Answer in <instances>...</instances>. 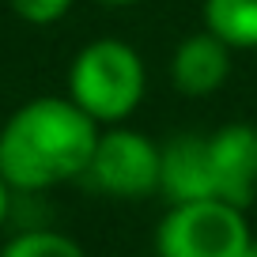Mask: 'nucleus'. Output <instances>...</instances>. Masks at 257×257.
<instances>
[{
  "instance_id": "nucleus-3",
  "label": "nucleus",
  "mask_w": 257,
  "mask_h": 257,
  "mask_svg": "<svg viewBox=\"0 0 257 257\" xmlns=\"http://www.w3.org/2000/svg\"><path fill=\"white\" fill-rule=\"evenodd\" d=\"M249 238L246 208L204 197L170 204L155 231V249L159 257H242Z\"/></svg>"
},
{
  "instance_id": "nucleus-12",
  "label": "nucleus",
  "mask_w": 257,
  "mask_h": 257,
  "mask_svg": "<svg viewBox=\"0 0 257 257\" xmlns=\"http://www.w3.org/2000/svg\"><path fill=\"white\" fill-rule=\"evenodd\" d=\"M242 257H257V238L246 242V249H242Z\"/></svg>"
},
{
  "instance_id": "nucleus-9",
  "label": "nucleus",
  "mask_w": 257,
  "mask_h": 257,
  "mask_svg": "<svg viewBox=\"0 0 257 257\" xmlns=\"http://www.w3.org/2000/svg\"><path fill=\"white\" fill-rule=\"evenodd\" d=\"M0 257H87L76 238L61 231H23L4 242Z\"/></svg>"
},
{
  "instance_id": "nucleus-8",
  "label": "nucleus",
  "mask_w": 257,
  "mask_h": 257,
  "mask_svg": "<svg viewBox=\"0 0 257 257\" xmlns=\"http://www.w3.org/2000/svg\"><path fill=\"white\" fill-rule=\"evenodd\" d=\"M204 27L231 49H257V0H204Z\"/></svg>"
},
{
  "instance_id": "nucleus-10",
  "label": "nucleus",
  "mask_w": 257,
  "mask_h": 257,
  "mask_svg": "<svg viewBox=\"0 0 257 257\" xmlns=\"http://www.w3.org/2000/svg\"><path fill=\"white\" fill-rule=\"evenodd\" d=\"M8 4H12V12L31 27H49V23H57V19H64L68 8H72V0H8Z\"/></svg>"
},
{
  "instance_id": "nucleus-11",
  "label": "nucleus",
  "mask_w": 257,
  "mask_h": 257,
  "mask_svg": "<svg viewBox=\"0 0 257 257\" xmlns=\"http://www.w3.org/2000/svg\"><path fill=\"white\" fill-rule=\"evenodd\" d=\"M8 208H12V185L0 178V227H4V219H8Z\"/></svg>"
},
{
  "instance_id": "nucleus-7",
  "label": "nucleus",
  "mask_w": 257,
  "mask_h": 257,
  "mask_svg": "<svg viewBox=\"0 0 257 257\" xmlns=\"http://www.w3.org/2000/svg\"><path fill=\"white\" fill-rule=\"evenodd\" d=\"M227 76H231V46L208 27L201 34H189L170 57V80L182 95H212L227 83Z\"/></svg>"
},
{
  "instance_id": "nucleus-6",
  "label": "nucleus",
  "mask_w": 257,
  "mask_h": 257,
  "mask_svg": "<svg viewBox=\"0 0 257 257\" xmlns=\"http://www.w3.org/2000/svg\"><path fill=\"white\" fill-rule=\"evenodd\" d=\"M159 193L170 204L204 201L212 193V163H208V137L185 133L159 148Z\"/></svg>"
},
{
  "instance_id": "nucleus-13",
  "label": "nucleus",
  "mask_w": 257,
  "mask_h": 257,
  "mask_svg": "<svg viewBox=\"0 0 257 257\" xmlns=\"http://www.w3.org/2000/svg\"><path fill=\"white\" fill-rule=\"evenodd\" d=\"M98 4H113V8H121V4H137V0H98Z\"/></svg>"
},
{
  "instance_id": "nucleus-2",
  "label": "nucleus",
  "mask_w": 257,
  "mask_h": 257,
  "mask_svg": "<svg viewBox=\"0 0 257 257\" xmlns=\"http://www.w3.org/2000/svg\"><path fill=\"white\" fill-rule=\"evenodd\" d=\"M68 98L98 125H121L144 98V61L128 42L98 38L68 68Z\"/></svg>"
},
{
  "instance_id": "nucleus-5",
  "label": "nucleus",
  "mask_w": 257,
  "mask_h": 257,
  "mask_svg": "<svg viewBox=\"0 0 257 257\" xmlns=\"http://www.w3.org/2000/svg\"><path fill=\"white\" fill-rule=\"evenodd\" d=\"M212 193L234 208H249L257 197V128L246 121L223 125L208 137Z\"/></svg>"
},
{
  "instance_id": "nucleus-1",
  "label": "nucleus",
  "mask_w": 257,
  "mask_h": 257,
  "mask_svg": "<svg viewBox=\"0 0 257 257\" xmlns=\"http://www.w3.org/2000/svg\"><path fill=\"white\" fill-rule=\"evenodd\" d=\"M98 121L72 98H31L0 128V178L19 193H42L87 170Z\"/></svg>"
},
{
  "instance_id": "nucleus-4",
  "label": "nucleus",
  "mask_w": 257,
  "mask_h": 257,
  "mask_svg": "<svg viewBox=\"0 0 257 257\" xmlns=\"http://www.w3.org/2000/svg\"><path fill=\"white\" fill-rule=\"evenodd\" d=\"M83 174L91 178L95 189L137 201L144 193L159 189V144H152V137H144L137 128L113 125L110 133H98Z\"/></svg>"
}]
</instances>
